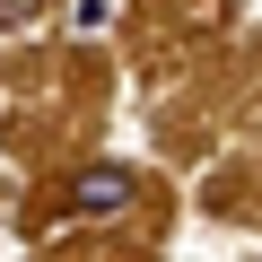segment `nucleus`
<instances>
[{"label":"nucleus","instance_id":"nucleus-1","mask_svg":"<svg viewBox=\"0 0 262 262\" xmlns=\"http://www.w3.org/2000/svg\"><path fill=\"white\" fill-rule=\"evenodd\" d=\"M70 210H79V219H105V210H131V175H122V166H88V175L70 184Z\"/></svg>","mask_w":262,"mask_h":262}]
</instances>
